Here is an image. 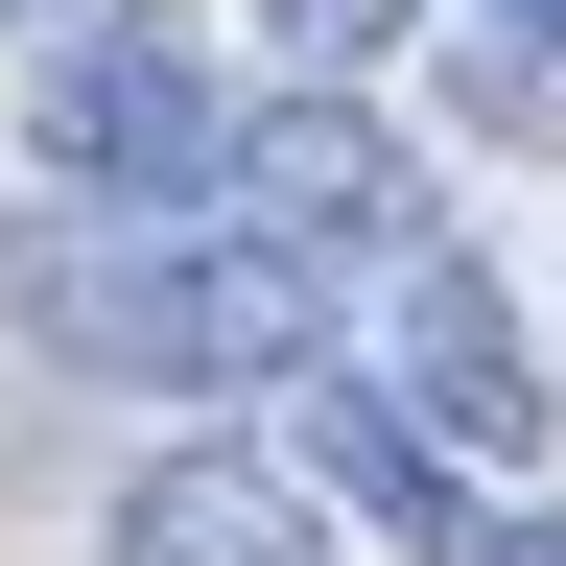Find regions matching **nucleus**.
Segmentation results:
<instances>
[{"instance_id":"obj_2","label":"nucleus","mask_w":566,"mask_h":566,"mask_svg":"<svg viewBox=\"0 0 566 566\" xmlns=\"http://www.w3.org/2000/svg\"><path fill=\"white\" fill-rule=\"evenodd\" d=\"M331 378L378 401V424H424L449 472H520L543 424H566V401H543V354H520V307H495V260L449 237V212L354 260V354H331Z\"/></svg>"},{"instance_id":"obj_4","label":"nucleus","mask_w":566,"mask_h":566,"mask_svg":"<svg viewBox=\"0 0 566 566\" xmlns=\"http://www.w3.org/2000/svg\"><path fill=\"white\" fill-rule=\"evenodd\" d=\"M212 142H237V95L189 71V24H118V48L24 71V166L95 189V212H212Z\"/></svg>"},{"instance_id":"obj_6","label":"nucleus","mask_w":566,"mask_h":566,"mask_svg":"<svg viewBox=\"0 0 566 566\" xmlns=\"http://www.w3.org/2000/svg\"><path fill=\"white\" fill-rule=\"evenodd\" d=\"M260 24H283V71H401L424 0H260Z\"/></svg>"},{"instance_id":"obj_8","label":"nucleus","mask_w":566,"mask_h":566,"mask_svg":"<svg viewBox=\"0 0 566 566\" xmlns=\"http://www.w3.org/2000/svg\"><path fill=\"white\" fill-rule=\"evenodd\" d=\"M495 24H520V48H543V71H566V0H495Z\"/></svg>"},{"instance_id":"obj_3","label":"nucleus","mask_w":566,"mask_h":566,"mask_svg":"<svg viewBox=\"0 0 566 566\" xmlns=\"http://www.w3.org/2000/svg\"><path fill=\"white\" fill-rule=\"evenodd\" d=\"M212 212L237 237H283V260H378V237H424V142L378 118V71H307V95H260L237 142H212Z\"/></svg>"},{"instance_id":"obj_1","label":"nucleus","mask_w":566,"mask_h":566,"mask_svg":"<svg viewBox=\"0 0 566 566\" xmlns=\"http://www.w3.org/2000/svg\"><path fill=\"white\" fill-rule=\"evenodd\" d=\"M0 331L71 354V378H118V401H307L354 354V283L237 237V212H95V189H48L24 237H0Z\"/></svg>"},{"instance_id":"obj_7","label":"nucleus","mask_w":566,"mask_h":566,"mask_svg":"<svg viewBox=\"0 0 566 566\" xmlns=\"http://www.w3.org/2000/svg\"><path fill=\"white\" fill-rule=\"evenodd\" d=\"M118 24H166V0H0V48H24V71H48V48H118Z\"/></svg>"},{"instance_id":"obj_5","label":"nucleus","mask_w":566,"mask_h":566,"mask_svg":"<svg viewBox=\"0 0 566 566\" xmlns=\"http://www.w3.org/2000/svg\"><path fill=\"white\" fill-rule=\"evenodd\" d=\"M95 566H331V495H307V449H260V424H189V449L118 472Z\"/></svg>"}]
</instances>
